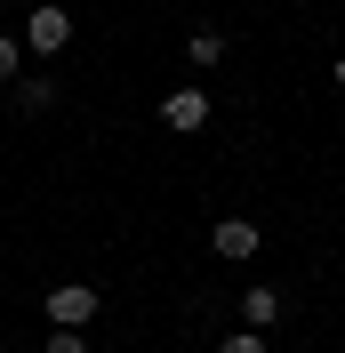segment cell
<instances>
[{
    "label": "cell",
    "mask_w": 345,
    "mask_h": 353,
    "mask_svg": "<svg viewBox=\"0 0 345 353\" xmlns=\"http://www.w3.org/2000/svg\"><path fill=\"white\" fill-rule=\"evenodd\" d=\"M41 313H48V330H88L97 321V281H57L41 297Z\"/></svg>",
    "instance_id": "cell-1"
},
{
    "label": "cell",
    "mask_w": 345,
    "mask_h": 353,
    "mask_svg": "<svg viewBox=\"0 0 345 353\" xmlns=\"http://www.w3.org/2000/svg\"><path fill=\"white\" fill-rule=\"evenodd\" d=\"M65 41H72V17H65V8H57V0L24 17V57H57V48H65Z\"/></svg>",
    "instance_id": "cell-2"
},
{
    "label": "cell",
    "mask_w": 345,
    "mask_h": 353,
    "mask_svg": "<svg viewBox=\"0 0 345 353\" xmlns=\"http://www.w3.org/2000/svg\"><path fill=\"white\" fill-rule=\"evenodd\" d=\"M161 121H169L177 137L209 129V88H169V97H161Z\"/></svg>",
    "instance_id": "cell-3"
},
{
    "label": "cell",
    "mask_w": 345,
    "mask_h": 353,
    "mask_svg": "<svg viewBox=\"0 0 345 353\" xmlns=\"http://www.w3.org/2000/svg\"><path fill=\"white\" fill-rule=\"evenodd\" d=\"M209 249H217L225 265H249V257H257V217H217Z\"/></svg>",
    "instance_id": "cell-4"
},
{
    "label": "cell",
    "mask_w": 345,
    "mask_h": 353,
    "mask_svg": "<svg viewBox=\"0 0 345 353\" xmlns=\"http://www.w3.org/2000/svg\"><path fill=\"white\" fill-rule=\"evenodd\" d=\"M273 321H281V289H265V281H249V289H241V330H273Z\"/></svg>",
    "instance_id": "cell-5"
},
{
    "label": "cell",
    "mask_w": 345,
    "mask_h": 353,
    "mask_svg": "<svg viewBox=\"0 0 345 353\" xmlns=\"http://www.w3.org/2000/svg\"><path fill=\"white\" fill-rule=\"evenodd\" d=\"M185 57H193V72H217V65H225V32H217V24H193Z\"/></svg>",
    "instance_id": "cell-6"
},
{
    "label": "cell",
    "mask_w": 345,
    "mask_h": 353,
    "mask_svg": "<svg viewBox=\"0 0 345 353\" xmlns=\"http://www.w3.org/2000/svg\"><path fill=\"white\" fill-rule=\"evenodd\" d=\"M17 105H24V112H48V105H57V88L32 72V81H17Z\"/></svg>",
    "instance_id": "cell-7"
},
{
    "label": "cell",
    "mask_w": 345,
    "mask_h": 353,
    "mask_svg": "<svg viewBox=\"0 0 345 353\" xmlns=\"http://www.w3.org/2000/svg\"><path fill=\"white\" fill-rule=\"evenodd\" d=\"M8 81H24V41L0 32V88H8Z\"/></svg>",
    "instance_id": "cell-8"
},
{
    "label": "cell",
    "mask_w": 345,
    "mask_h": 353,
    "mask_svg": "<svg viewBox=\"0 0 345 353\" xmlns=\"http://www.w3.org/2000/svg\"><path fill=\"white\" fill-rule=\"evenodd\" d=\"M217 353H273V345H265L257 330H233V337H225V345H217Z\"/></svg>",
    "instance_id": "cell-9"
},
{
    "label": "cell",
    "mask_w": 345,
    "mask_h": 353,
    "mask_svg": "<svg viewBox=\"0 0 345 353\" xmlns=\"http://www.w3.org/2000/svg\"><path fill=\"white\" fill-rule=\"evenodd\" d=\"M41 353H88V337H81V330H48Z\"/></svg>",
    "instance_id": "cell-10"
},
{
    "label": "cell",
    "mask_w": 345,
    "mask_h": 353,
    "mask_svg": "<svg viewBox=\"0 0 345 353\" xmlns=\"http://www.w3.org/2000/svg\"><path fill=\"white\" fill-rule=\"evenodd\" d=\"M337 88H345V57H337Z\"/></svg>",
    "instance_id": "cell-11"
}]
</instances>
